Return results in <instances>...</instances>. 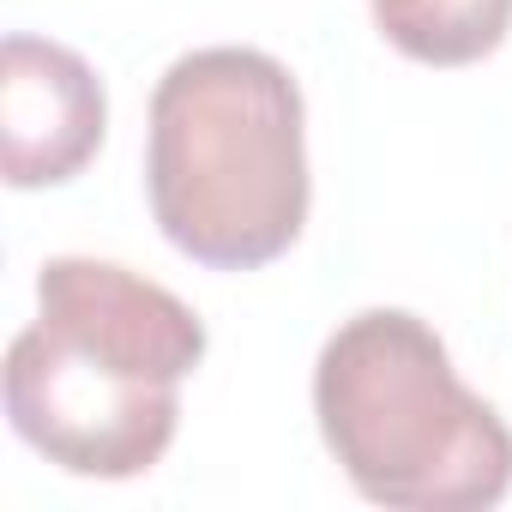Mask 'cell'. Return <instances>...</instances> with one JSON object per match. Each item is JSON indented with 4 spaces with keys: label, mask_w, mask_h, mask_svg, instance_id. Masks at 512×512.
<instances>
[{
    "label": "cell",
    "mask_w": 512,
    "mask_h": 512,
    "mask_svg": "<svg viewBox=\"0 0 512 512\" xmlns=\"http://www.w3.org/2000/svg\"><path fill=\"white\" fill-rule=\"evenodd\" d=\"M199 356L205 326L175 290L67 253L37 272V320L7 350V422L73 476H145L175 440Z\"/></svg>",
    "instance_id": "obj_1"
},
{
    "label": "cell",
    "mask_w": 512,
    "mask_h": 512,
    "mask_svg": "<svg viewBox=\"0 0 512 512\" xmlns=\"http://www.w3.org/2000/svg\"><path fill=\"white\" fill-rule=\"evenodd\" d=\"M145 193L169 247L211 272H253L308 223L302 85L266 49H193L151 91Z\"/></svg>",
    "instance_id": "obj_2"
},
{
    "label": "cell",
    "mask_w": 512,
    "mask_h": 512,
    "mask_svg": "<svg viewBox=\"0 0 512 512\" xmlns=\"http://www.w3.org/2000/svg\"><path fill=\"white\" fill-rule=\"evenodd\" d=\"M314 416L374 506L482 512L512 488V428L458 380L434 326L404 308H368L326 338Z\"/></svg>",
    "instance_id": "obj_3"
},
{
    "label": "cell",
    "mask_w": 512,
    "mask_h": 512,
    "mask_svg": "<svg viewBox=\"0 0 512 512\" xmlns=\"http://www.w3.org/2000/svg\"><path fill=\"white\" fill-rule=\"evenodd\" d=\"M109 133V97L85 55L13 31L0 43V169L7 187L73 181Z\"/></svg>",
    "instance_id": "obj_4"
},
{
    "label": "cell",
    "mask_w": 512,
    "mask_h": 512,
    "mask_svg": "<svg viewBox=\"0 0 512 512\" xmlns=\"http://www.w3.org/2000/svg\"><path fill=\"white\" fill-rule=\"evenodd\" d=\"M380 37L422 67H470L512 31V0H368Z\"/></svg>",
    "instance_id": "obj_5"
}]
</instances>
